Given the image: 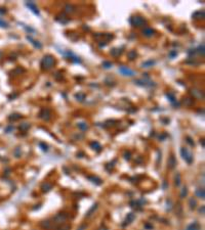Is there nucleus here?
Segmentation results:
<instances>
[{
    "label": "nucleus",
    "instance_id": "nucleus-16",
    "mask_svg": "<svg viewBox=\"0 0 205 230\" xmlns=\"http://www.w3.org/2000/svg\"><path fill=\"white\" fill-rule=\"evenodd\" d=\"M87 179H89L92 183L97 184V185H101L102 184V180L98 177H94V176H87Z\"/></svg>",
    "mask_w": 205,
    "mask_h": 230
},
{
    "label": "nucleus",
    "instance_id": "nucleus-27",
    "mask_svg": "<svg viewBox=\"0 0 205 230\" xmlns=\"http://www.w3.org/2000/svg\"><path fill=\"white\" fill-rule=\"evenodd\" d=\"M97 208H98V204H94L91 208H90V210L87 212V214H86V217H89L91 214H92V212H94L95 210H97Z\"/></svg>",
    "mask_w": 205,
    "mask_h": 230
},
{
    "label": "nucleus",
    "instance_id": "nucleus-17",
    "mask_svg": "<svg viewBox=\"0 0 205 230\" xmlns=\"http://www.w3.org/2000/svg\"><path fill=\"white\" fill-rule=\"evenodd\" d=\"M155 63H156V61H155V60L150 59V60L144 61V62L142 63V66H143V67H151V66H153Z\"/></svg>",
    "mask_w": 205,
    "mask_h": 230
},
{
    "label": "nucleus",
    "instance_id": "nucleus-25",
    "mask_svg": "<svg viewBox=\"0 0 205 230\" xmlns=\"http://www.w3.org/2000/svg\"><path fill=\"white\" fill-rule=\"evenodd\" d=\"M121 49H119V48H114L113 50H111V54L113 55V56H118V55H120L121 54Z\"/></svg>",
    "mask_w": 205,
    "mask_h": 230
},
{
    "label": "nucleus",
    "instance_id": "nucleus-42",
    "mask_svg": "<svg viewBox=\"0 0 205 230\" xmlns=\"http://www.w3.org/2000/svg\"><path fill=\"white\" fill-rule=\"evenodd\" d=\"M85 228H86V225H85V224H83V225H81V226H80V227H79V228H78L77 230H84Z\"/></svg>",
    "mask_w": 205,
    "mask_h": 230
},
{
    "label": "nucleus",
    "instance_id": "nucleus-9",
    "mask_svg": "<svg viewBox=\"0 0 205 230\" xmlns=\"http://www.w3.org/2000/svg\"><path fill=\"white\" fill-rule=\"evenodd\" d=\"M134 218H135V215H134L133 213H129V214H127V216H126V218H125V220H124V223H123L122 225H123V226H125V225L130 224V223L134 220Z\"/></svg>",
    "mask_w": 205,
    "mask_h": 230
},
{
    "label": "nucleus",
    "instance_id": "nucleus-4",
    "mask_svg": "<svg viewBox=\"0 0 205 230\" xmlns=\"http://www.w3.org/2000/svg\"><path fill=\"white\" fill-rule=\"evenodd\" d=\"M67 219H68V215L66 213H59L53 218V221L55 224H63Z\"/></svg>",
    "mask_w": 205,
    "mask_h": 230
},
{
    "label": "nucleus",
    "instance_id": "nucleus-29",
    "mask_svg": "<svg viewBox=\"0 0 205 230\" xmlns=\"http://www.w3.org/2000/svg\"><path fill=\"white\" fill-rule=\"evenodd\" d=\"M41 225H42V227H43V228H45V229H49V228L51 227V225H50V222H49V221H43Z\"/></svg>",
    "mask_w": 205,
    "mask_h": 230
},
{
    "label": "nucleus",
    "instance_id": "nucleus-41",
    "mask_svg": "<svg viewBox=\"0 0 205 230\" xmlns=\"http://www.w3.org/2000/svg\"><path fill=\"white\" fill-rule=\"evenodd\" d=\"M204 209H205L204 206H202V207L199 209V213H200V214H204Z\"/></svg>",
    "mask_w": 205,
    "mask_h": 230
},
{
    "label": "nucleus",
    "instance_id": "nucleus-39",
    "mask_svg": "<svg viewBox=\"0 0 205 230\" xmlns=\"http://www.w3.org/2000/svg\"><path fill=\"white\" fill-rule=\"evenodd\" d=\"M187 142L190 144V145H192V146H194V141H192V139L190 138V137H187Z\"/></svg>",
    "mask_w": 205,
    "mask_h": 230
},
{
    "label": "nucleus",
    "instance_id": "nucleus-7",
    "mask_svg": "<svg viewBox=\"0 0 205 230\" xmlns=\"http://www.w3.org/2000/svg\"><path fill=\"white\" fill-rule=\"evenodd\" d=\"M134 83L139 86H144V87H148V86H154V82L151 81H147V80H134Z\"/></svg>",
    "mask_w": 205,
    "mask_h": 230
},
{
    "label": "nucleus",
    "instance_id": "nucleus-14",
    "mask_svg": "<svg viewBox=\"0 0 205 230\" xmlns=\"http://www.w3.org/2000/svg\"><path fill=\"white\" fill-rule=\"evenodd\" d=\"M195 193H196V196H197V197L204 199V197H205L204 188H198V189H196V192H195Z\"/></svg>",
    "mask_w": 205,
    "mask_h": 230
},
{
    "label": "nucleus",
    "instance_id": "nucleus-38",
    "mask_svg": "<svg viewBox=\"0 0 205 230\" xmlns=\"http://www.w3.org/2000/svg\"><path fill=\"white\" fill-rule=\"evenodd\" d=\"M124 158H125V160L129 161L130 160V152H125L124 153Z\"/></svg>",
    "mask_w": 205,
    "mask_h": 230
},
{
    "label": "nucleus",
    "instance_id": "nucleus-33",
    "mask_svg": "<svg viewBox=\"0 0 205 230\" xmlns=\"http://www.w3.org/2000/svg\"><path fill=\"white\" fill-rule=\"evenodd\" d=\"M21 115H19V114H16V115H11V117H9V119L10 120H13V121H16V120H19V119H21Z\"/></svg>",
    "mask_w": 205,
    "mask_h": 230
},
{
    "label": "nucleus",
    "instance_id": "nucleus-30",
    "mask_svg": "<svg viewBox=\"0 0 205 230\" xmlns=\"http://www.w3.org/2000/svg\"><path fill=\"white\" fill-rule=\"evenodd\" d=\"M112 65H113V63L111 61H104L103 62V66L105 69H110V67H112Z\"/></svg>",
    "mask_w": 205,
    "mask_h": 230
},
{
    "label": "nucleus",
    "instance_id": "nucleus-44",
    "mask_svg": "<svg viewBox=\"0 0 205 230\" xmlns=\"http://www.w3.org/2000/svg\"><path fill=\"white\" fill-rule=\"evenodd\" d=\"M200 142H201V143H202V146H203V147H204V141H203V139H202V140H201V141H200Z\"/></svg>",
    "mask_w": 205,
    "mask_h": 230
},
{
    "label": "nucleus",
    "instance_id": "nucleus-23",
    "mask_svg": "<svg viewBox=\"0 0 205 230\" xmlns=\"http://www.w3.org/2000/svg\"><path fill=\"white\" fill-rule=\"evenodd\" d=\"M193 18L194 19H203L204 18V11H197L193 15Z\"/></svg>",
    "mask_w": 205,
    "mask_h": 230
},
{
    "label": "nucleus",
    "instance_id": "nucleus-8",
    "mask_svg": "<svg viewBox=\"0 0 205 230\" xmlns=\"http://www.w3.org/2000/svg\"><path fill=\"white\" fill-rule=\"evenodd\" d=\"M167 166H168V168H169L170 170H172V169L175 168V166H176V160H175V158H174L173 155H171V156L169 157L168 162H167Z\"/></svg>",
    "mask_w": 205,
    "mask_h": 230
},
{
    "label": "nucleus",
    "instance_id": "nucleus-1",
    "mask_svg": "<svg viewBox=\"0 0 205 230\" xmlns=\"http://www.w3.org/2000/svg\"><path fill=\"white\" fill-rule=\"evenodd\" d=\"M54 64V57L50 54H47L45 56H43L42 60H41V66L43 70H49L50 67H52Z\"/></svg>",
    "mask_w": 205,
    "mask_h": 230
},
{
    "label": "nucleus",
    "instance_id": "nucleus-40",
    "mask_svg": "<svg viewBox=\"0 0 205 230\" xmlns=\"http://www.w3.org/2000/svg\"><path fill=\"white\" fill-rule=\"evenodd\" d=\"M169 55H170L171 57H173V56L177 55V52H176V51H172V52H170V53H169Z\"/></svg>",
    "mask_w": 205,
    "mask_h": 230
},
{
    "label": "nucleus",
    "instance_id": "nucleus-5",
    "mask_svg": "<svg viewBox=\"0 0 205 230\" xmlns=\"http://www.w3.org/2000/svg\"><path fill=\"white\" fill-rule=\"evenodd\" d=\"M119 72H120L122 75H124V76H128V77L134 76V72H133L131 69H129L128 66H124V65L120 66V67H119Z\"/></svg>",
    "mask_w": 205,
    "mask_h": 230
},
{
    "label": "nucleus",
    "instance_id": "nucleus-36",
    "mask_svg": "<svg viewBox=\"0 0 205 230\" xmlns=\"http://www.w3.org/2000/svg\"><path fill=\"white\" fill-rule=\"evenodd\" d=\"M39 145L42 147V150H43V151H47V150H48L47 145H46V144H44L43 142H40V143H39Z\"/></svg>",
    "mask_w": 205,
    "mask_h": 230
},
{
    "label": "nucleus",
    "instance_id": "nucleus-10",
    "mask_svg": "<svg viewBox=\"0 0 205 230\" xmlns=\"http://www.w3.org/2000/svg\"><path fill=\"white\" fill-rule=\"evenodd\" d=\"M27 6H28L29 9H31V11H33L35 15L40 16V12H39V10H38V8H37V6L35 5L34 2H27Z\"/></svg>",
    "mask_w": 205,
    "mask_h": 230
},
{
    "label": "nucleus",
    "instance_id": "nucleus-28",
    "mask_svg": "<svg viewBox=\"0 0 205 230\" xmlns=\"http://www.w3.org/2000/svg\"><path fill=\"white\" fill-rule=\"evenodd\" d=\"M29 128H30V124H28V123H24V124H22V125L20 126V129H21L22 131H27Z\"/></svg>",
    "mask_w": 205,
    "mask_h": 230
},
{
    "label": "nucleus",
    "instance_id": "nucleus-13",
    "mask_svg": "<svg viewBox=\"0 0 205 230\" xmlns=\"http://www.w3.org/2000/svg\"><path fill=\"white\" fill-rule=\"evenodd\" d=\"M51 188H52V184L49 183V182H45V183H43V184L41 185V189H42V191H44V192L49 191Z\"/></svg>",
    "mask_w": 205,
    "mask_h": 230
},
{
    "label": "nucleus",
    "instance_id": "nucleus-18",
    "mask_svg": "<svg viewBox=\"0 0 205 230\" xmlns=\"http://www.w3.org/2000/svg\"><path fill=\"white\" fill-rule=\"evenodd\" d=\"M91 147L94 149V150H97L98 152H100L101 150H102V146H101V144L98 142V141H94V142H91Z\"/></svg>",
    "mask_w": 205,
    "mask_h": 230
},
{
    "label": "nucleus",
    "instance_id": "nucleus-24",
    "mask_svg": "<svg viewBox=\"0 0 205 230\" xmlns=\"http://www.w3.org/2000/svg\"><path fill=\"white\" fill-rule=\"evenodd\" d=\"M127 55H128V58L130 59V60H132V59H134L135 57H136V52H135V50H130L128 53H127Z\"/></svg>",
    "mask_w": 205,
    "mask_h": 230
},
{
    "label": "nucleus",
    "instance_id": "nucleus-2",
    "mask_svg": "<svg viewBox=\"0 0 205 230\" xmlns=\"http://www.w3.org/2000/svg\"><path fill=\"white\" fill-rule=\"evenodd\" d=\"M180 155H182V158H183L189 165L193 163V155L188 150V148L182 147V148H180Z\"/></svg>",
    "mask_w": 205,
    "mask_h": 230
},
{
    "label": "nucleus",
    "instance_id": "nucleus-34",
    "mask_svg": "<svg viewBox=\"0 0 205 230\" xmlns=\"http://www.w3.org/2000/svg\"><path fill=\"white\" fill-rule=\"evenodd\" d=\"M198 52H199L202 56H204V45H203V44L199 46V48H198Z\"/></svg>",
    "mask_w": 205,
    "mask_h": 230
},
{
    "label": "nucleus",
    "instance_id": "nucleus-15",
    "mask_svg": "<svg viewBox=\"0 0 205 230\" xmlns=\"http://www.w3.org/2000/svg\"><path fill=\"white\" fill-rule=\"evenodd\" d=\"M199 229H200V225L198 222H193L187 227V230H199Z\"/></svg>",
    "mask_w": 205,
    "mask_h": 230
},
{
    "label": "nucleus",
    "instance_id": "nucleus-21",
    "mask_svg": "<svg viewBox=\"0 0 205 230\" xmlns=\"http://www.w3.org/2000/svg\"><path fill=\"white\" fill-rule=\"evenodd\" d=\"M180 182H182V176L179 173H176L175 174V177H174V184L176 186H179L180 185Z\"/></svg>",
    "mask_w": 205,
    "mask_h": 230
},
{
    "label": "nucleus",
    "instance_id": "nucleus-32",
    "mask_svg": "<svg viewBox=\"0 0 205 230\" xmlns=\"http://www.w3.org/2000/svg\"><path fill=\"white\" fill-rule=\"evenodd\" d=\"M166 96H167V98H168L171 102H174V101H175V97H174V95H173L172 93H167Z\"/></svg>",
    "mask_w": 205,
    "mask_h": 230
},
{
    "label": "nucleus",
    "instance_id": "nucleus-6",
    "mask_svg": "<svg viewBox=\"0 0 205 230\" xmlns=\"http://www.w3.org/2000/svg\"><path fill=\"white\" fill-rule=\"evenodd\" d=\"M39 117L44 121H48L50 119V111L48 109H42L39 113Z\"/></svg>",
    "mask_w": 205,
    "mask_h": 230
},
{
    "label": "nucleus",
    "instance_id": "nucleus-3",
    "mask_svg": "<svg viewBox=\"0 0 205 230\" xmlns=\"http://www.w3.org/2000/svg\"><path fill=\"white\" fill-rule=\"evenodd\" d=\"M129 23L133 27H142V26H144V25L147 24L146 20H144L142 17H132L129 20Z\"/></svg>",
    "mask_w": 205,
    "mask_h": 230
},
{
    "label": "nucleus",
    "instance_id": "nucleus-12",
    "mask_svg": "<svg viewBox=\"0 0 205 230\" xmlns=\"http://www.w3.org/2000/svg\"><path fill=\"white\" fill-rule=\"evenodd\" d=\"M27 39H28L29 41H31V43L34 45V47H36V48H38V49H41V48H42V44H41L39 41L33 39L31 36H27Z\"/></svg>",
    "mask_w": 205,
    "mask_h": 230
},
{
    "label": "nucleus",
    "instance_id": "nucleus-31",
    "mask_svg": "<svg viewBox=\"0 0 205 230\" xmlns=\"http://www.w3.org/2000/svg\"><path fill=\"white\" fill-rule=\"evenodd\" d=\"M192 93H194L198 98H201V97H203V95H202V93H201V91H199V90H192Z\"/></svg>",
    "mask_w": 205,
    "mask_h": 230
},
{
    "label": "nucleus",
    "instance_id": "nucleus-11",
    "mask_svg": "<svg viewBox=\"0 0 205 230\" xmlns=\"http://www.w3.org/2000/svg\"><path fill=\"white\" fill-rule=\"evenodd\" d=\"M154 34H155V31H154L153 29H151V28H145V29L143 30V35H144L145 37L150 38V37H152Z\"/></svg>",
    "mask_w": 205,
    "mask_h": 230
},
{
    "label": "nucleus",
    "instance_id": "nucleus-43",
    "mask_svg": "<svg viewBox=\"0 0 205 230\" xmlns=\"http://www.w3.org/2000/svg\"><path fill=\"white\" fill-rule=\"evenodd\" d=\"M11 130H14V127H13V126H9L8 128H6V130H5V131H6L7 133H9V131H11Z\"/></svg>",
    "mask_w": 205,
    "mask_h": 230
},
{
    "label": "nucleus",
    "instance_id": "nucleus-26",
    "mask_svg": "<svg viewBox=\"0 0 205 230\" xmlns=\"http://www.w3.org/2000/svg\"><path fill=\"white\" fill-rule=\"evenodd\" d=\"M187 195H188V188L185 186V187L182 188V191H180V198H185Z\"/></svg>",
    "mask_w": 205,
    "mask_h": 230
},
{
    "label": "nucleus",
    "instance_id": "nucleus-20",
    "mask_svg": "<svg viewBox=\"0 0 205 230\" xmlns=\"http://www.w3.org/2000/svg\"><path fill=\"white\" fill-rule=\"evenodd\" d=\"M85 97H86V95L83 92H79V93H76L75 94V98L77 100H79V101H83L85 99Z\"/></svg>",
    "mask_w": 205,
    "mask_h": 230
},
{
    "label": "nucleus",
    "instance_id": "nucleus-35",
    "mask_svg": "<svg viewBox=\"0 0 205 230\" xmlns=\"http://www.w3.org/2000/svg\"><path fill=\"white\" fill-rule=\"evenodd\" d=\"M70 228H71V226H70V225H64V226L59 227L57 230H69Z\"/></svg>",
    "mask_w": 205,
    "mask_h": 230
},
{
    "label": "nucleus",
    "instance_id": "nucleus-37",
    "mask_svg": "<svg viewBox=\"0 0 205 230\" xmlns=\"http://www.w3.org/2000/svg\"><path fill=\"white\" fill-rule=\"evenodd\" d=\"M0 27H2V28H7V27H8V25H7L5 22H3V21L0 20Z\"/></svg>",
    "mask_w": 205,
    "mask_h": 230
},
{
    "label": "nucleus",
    "instance_id": "nucleus-19",
    "mask_svg": "<svg viewBox=\"0 0 205 230\" xmlns=\"http://www.w3.org/2000/svg\"><path fill=\"white\" fill-rule=\"evenodd\" d=\"M189 206H190V209H191V210L196 209V207H197V201H196V199H195L194 197H192V198L189 199Z\"/></svg>",
    "mask_w": 205,
    "mask_h": 230
},
{
    "label": "nucleus",
    "instance_id": "nucleus-22",
    "mask_svg": "<svg viewBox=\"0 0 205 230\" xmlns=\"http://www.w3.org/2000/svg\"><path fill=\"white\" fill-rule=\"evenodd\" d=\"M78 128L80 129V130H82V131H86L87 129H88V125L86 124V123H84V122H80V123H78Z\"/></svg>",
    "mask_w": 205,
    "mask_h": 230
}]
</instances>
